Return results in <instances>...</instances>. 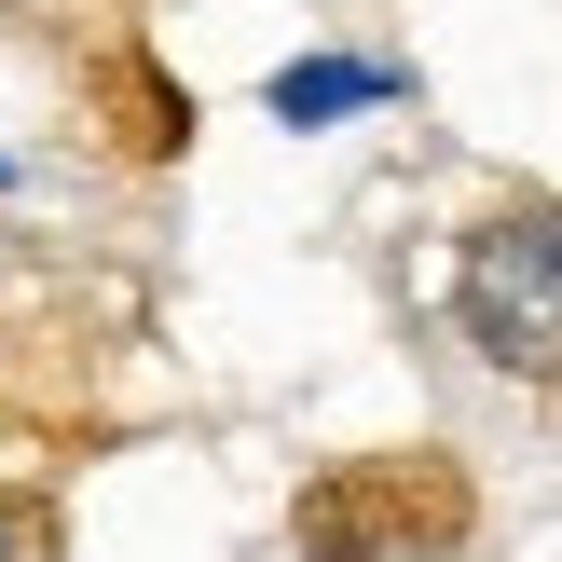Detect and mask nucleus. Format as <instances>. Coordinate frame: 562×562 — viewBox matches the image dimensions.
Here are the masks:
<instances>
[{"label": "nucleus", "instance_id": "nucleus-1", "mask_svg": "<svg viewBox=\"0 0 562 562\" xmlns=\"http://www.w3.org/2000/svg\"><path fill=\"white\" fill-rule=\"evenodd\" d=\"M453 329L481 344V371L562 384V206L549 192H508L494 220H467V247H453Z\"/></svg>", "mask_w": 562, "mask_h": 562}, {"label": "nucleus", "instance_id": "nucleus-2", "mask_svg": "<svg viewBox=\"0 0 562 562\" xmlns=\"http://www.w3.org/2000/svg\"><path fill=\"white\" fill-rule=\"evenodd\" d=\"M261 110L289 137H329V124H371V110H398V55H289V69L261 82Z\"/></svg>", "mask_w": 562, "mask_h": 562}, {"label": "nucleus", "instance_id": "nucleus-3", "mask_svg": "<svg viewBox=\"0 0 562 562\" xmlns=\"http://www.w3.org/2000/svg\"><path fill=\"white\" fill-rule=\"evenodd\" d=\"M0 562H55V508L27 481H0Z\"/></svg>", "mask_w": 562, "mask_h": 562}]
</instances>
